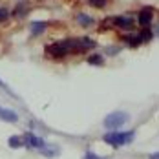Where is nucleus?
I'll list each match as a JSON object with an SVG mask.
<instances>
[{"label": "nucleus", "mask_w": 159, "mask_h": 159, "mask_svg": "<svg viewBox=\"0 0 159 159\" xmlns=\"http://www.w3.org/2000/svg\"><path fill=\"white\" fill-rule=\"evenodd\" d=\"M135 137V132L130 130V132H119V130H111V132H106L102 135V141L106 144H110L113 148H121L125 144H130Z\"/></svg>", "instance_id": "nucleus-2"}, {"label": "nucleus", "mask_w": 159, "mask_h": 159, "mask_svg": "<svg viewBox=\"0 0 159 159\" xmlns=\"http://www.w3.org/2000/svg\"><path fill=\"white\" fill-rule=\"evenodd\" d=\"M82 159H106V157H101V156H97V154H93V152H86Z\"/></svg>", "instance_id": "nucleus-18"}, {"label": "nucleus", "mask_w": 159, "mask_h": 159, "mask_svg": "<svg viewBox=\"0 0 159 159\" xmlns=\"http://www.w3.org/2000/svg\"><path fill=\"white\" fill-rule=\"evenodd\" d=\"M128 121H130V113H126V111H111L104 117L102 126L108 132H111V130H119L121 126H125Z\"/></svg>", "instance_id": "nucleus-3"}, {"label": "nucleus", "mask_w": 159, "mask_h": 159, "mask_svg": "<svg viewBox=\"0 0 159 159\" xmlns=\"http://www.w3.org/2000/svg\"><path fill=\"white\" fill-rule=\"evenodd\" d=\"M9 16H11V13H9L6 7H0V22H6Z\"/></svg>", "instance_id": "nucleus-16"}, {"label": "nucleus", "mask_w": 159, "mask_h": 159, "mask_svg": "<svg viewBox=\"0 0 159 159\" xmlns=\"http://www.w3.org/2000/svg\"><path fill=\"white\" fill-rule=\"evenodd\" d=\"M40 152H42V156H46V157H53V156L57 154V150H48V148H42Z\"/></svg>", "instance_id": "nucleus-19"}, {"label": "nucleus", "mask_w": 159, "mask_h": 159, "mask_svg": "<svg viewBox=\"0 0 159 159\" xmlns=\"http://www.w3.org/2000/svg\"><path fill=\"white\" fill-rule=\"evenodd\" d=\"M68 53H80L79 39H66V40H59L46 46V55L49 59H62Z\"/></svg>", "instance_id": "nucleus-1"}, {"label": "nucleus", "mask_w": 159, "mask_h": 159, "mask_svg": "<svg viewBox=\"0 0 159 159\" xmlns=\"http://www.w3.org/2000/svg\"><path fill=\"white\" fill-rule=\"evenodd\" d=\"M106 2H108V0H88V4H90L92 7H97V9L104 7V6H106Z\"/></svg>", "instance_id": "nucleus-15"}, {"label": "nucleus", "mask_w": 159, "mask_h": 159, "mask_svg": "<svg viewBox=\"0 0 159 159\" xmlns=\"http://www.w3.org/2000/svg\"><path fill=\"white\" fill-rule=\"evenodd\" d=\"M26 13H28V4H26V2H20L15 9L11 11V16H15V18H24Z\"/></svg>", "instance_id": "nucleus-10"}, {"label": "nucleus", "mask_w": 159, "mask_h": 159, "mask_svg": "<svg viewBox=\"0 0 159 159\" xmlns=\"http://www.w3.org/2000/svg\"><path fill=\"white\" fill-rule=\"evenodd\" d=\"M113 28L123 30V31H132L134 30V18L132 16H113Z\"/></svg>", "instance_id": "nucleus-5"}, {"label": "nucleus", "mask_w": 159, "mask_h": 159, "mask_svg": "<svg viewBox=\"0 0 159 159\" xmlns=\"http://www.w3.org/2000/svg\"><path fill=\"white\" fill-rule=\"evenodd\" d=\"M7 144H9L11 148H20V146H24V139L18 137V135H11V137L7 139Z\"/></svg>", "instance_id": "nucleus-13"}, {"label": "nucleus", "mask_w": 159, "mask_h": 159, "mask_svg": "<svg viewBox=\"0 0 159 159\" xmlns=\"http://www.w3.org/2000/svg\"><path fill=\"white\" fill-rule=\"evenodd\" d=\"M88 64H92V66H102L104 64V57L101 53H93V55L88 57Z\"/></svg>", "instance_id": "nucleus-12"}, {"label": "nucleus", "mask_w": 159, "mask_h": 159, "mask_svg": "<svg viewBox=\"0 0 159 159\" xmlns=\"http://www.w3.org/2000/svg\"><path fill=\"white\" fill-rule=\"evenodd\" d=\"M121 40L125 42V46H128V48H137V46H141V44H143L141 35H123V37H121Z\"/></svg>", "instance_id": "nucleus-8"}, {"label": "nucleus", "mask_w": 159, "mask_h": 159, "mask_svg": "<svg viewBox=\"0 0 159 159\" xmlns=\"http://www.w3.org/2000/svg\"><path fill=\"white\" fill-rule=\"evenodd\" d=\"M18 113L15 110H11V108H4V106H0V121H4V123H18Z\"/></svg>", "instance_id": "nucleus-6"}, {"label": "nucleus", "mask_w": 159, "mask_h": 159, "mask_svg": "<svg viewBox=\"0 0 159 159\" xmlns=\"http://www.w3.org/2000/svg\"><path fill=\"white\" fill-rule=\"evenodd\" d=\"M156 35L159 37V24H157V28H156Z\"/></svg>", "instance_id": "nucleus-22"}, {"label": "nucleus", "mask_w": 159, "mask_h": 159, "mask_svg": "<svg viewBox=\"0 0 159 159\" xmlns=\"http://www.w3.org/2000/svg\"><path fill=\"white\" fill-rule=\"evenodd\" d=\"M121 51V48H117V46H108L106 48V55H117Z\"/></svg>", "instance_id": "nucleus-17"}, {"label": "nucleus", "mask_w": 159, "mask_h": 159, "mask_svg": "<svg viewBox=\"0 0 159 159\" xmlns=\"http://www.w3.org/2000/svg\"><path fill=\"white\" fill-rule=\"evenodd\" d=\"M24 146H28V148H37V150H42V148H46L48 144H46V141H44L42 137H37L35 134H26V137H24Z\"/></svg>", "instance_id": "nucleus-4"}, {"label": "nucleus", "mask_w": 159, "mask_h": 159, "mask_svg": "<svg viewBox=\"0 0 159 159\" xmlns=\"http://www.w3.org/2000/svg\"><path fill=\"white\" fill-rule=\"evenodd\" d=\"M148 159H159V152H154V154H150Z\"/></svg>", "instance_id": "nucleus-21"}, {"label": "nucleus", "mask_w": 159, "mask_h": 159, "mask_svg": "<svg viewBox=\"0 0 159 159\" xmlns=\"http://www.w3.org/2000/svg\"><path fill=\"white\" fill-rule=\"evenodd\" d=\"M77 22H79L82 28H90L93 24V18L90 15H86V13H77Z\"/></svg>", "instance_id": "nucleus-11"}, {"label": "nucleus", "mask_w": 159, "mask_h": 159, "mask_svg": "<svg viewBox=\"0 0 159 159\" xmlns=\"http://www.w3.org/2000/svg\"><path fill=\"white\" fill-rule=\"evenodd\" d=\"M152 37H154L152 30H150V28H143V31H141V40H143V42H150Z\"/></svg>", "instance_id": "nucleus-14"}, {"label": "nucleus", "mask_w": 159, "mask_h": 159, "mask_svg": "<svg viewBox=\"0 0 159 159\" xmlns=\"http://www.w3.org/2000/svg\"><path fill=\"white\" fill-rule=\"evenodd\" d=\"M46 28H48L46 22L37 20V22H31L30 24V33H31V37H39V35H42V33L46 31Z\"/></svg>", "instance_id": "nucleus-9"}, {"label": "nucleus", "mask_w": 159, "mask_h": 159, "mask_svg": "<svg viewBox=\"0 0 159 159\" xmlns=\"http://www.w3.org/2000/svg\"><path fill=\"white\" fill-rule=\"evenodd\" d=\"M0 88H2V90H6L7 93H11V92H9V88L6 86V82H4V80H2V79H0Z\"/></svg>", "instance_id": "nucleus-20"}, {"label": "nucleus", "mask_w": 159, "mask_h": 159, "mask_svg": "<svg viewBox=\"0 0 159 159\" xmlns=\"http://www.w3.org/2000/svg\"><path fill=\"white\" fill-rule=\"evenodd\" d=\"M152 18H154V9H152V7H143V9L139 11V16H137L139 24H141L143 28H150Z\"/></svg>", "instance_id": "nucleus-7"}]
</instances>
